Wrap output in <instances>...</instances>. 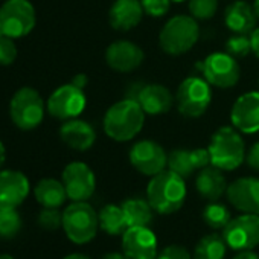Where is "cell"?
Segmentation results:
<instances>
[{"label": "cell", "instance_id": "cell-1", "mask_svg": "<svg viewBox=\"0 0 259 259\" xmlns=\"http://www.w3.org/2000/svg\"><path fill=\"white\" fill-rule=\"evenodd\" d=\"M145 116V111L136 99L125 98L105 111L102 120L104 132L116 142L133 141L142 132Z\"/></svg>", "mask_w": 259, "mask_h": 259}, {"label": "cell", "instance_id": "cell-2", "mask_svg": "<svg viewBox=\"0 0 259 259\" xmlns=\"http://www.w3.org/2000/svg\"><path fill=\"white\" fill-rule=\"evenodd\" d=\"M147 197L154 212L169 215L182 209L186 200V183L182 176L165 169L151 177L147 186Z\"/></svg>", "mask_w": 259, "mask_h": 259}, {"label": "cell", "instance_id": "cell-3", "mask_svg": "<svg viewBox=\"0 0 259 259\" xmlns=\"http://www.w3.org/2000/svg\"><path fill=\"white\" fill-rule=\"evenodd\" d=\"M210 165L221 171L238 169L245 160V144L235 126H221L212 135L209 147Z\"/></svg>", "mask_w": 259, "mask_h": 259}, {"label": "cell", "instance_id": "cell-4", "mask_svg": "<svg viewBox=\"0 0 259 259\" xmlns=\"http://www.w3.org/2000/svg\"><path fill=\"white\" fill-rule=\"evenodd\" d=\"M200 38V28L192 16H174L159 34L160 49L172 57L189 52Z\"/></svg>", "mask_w": 259, "mask_h": 259}, {"label": "cell", "instance_id": "cell-5", "mask_svg": "<svg viewBox=\"0 0 259 259\" xmlns=\"http://www.w3.org/2000/svg\"><path fill=\"white\" fill-rule=\"evenodd\" d=\"M99 217L87 201H73L63 212V229L75 244L90 242L98 232Z\"/></svg>", "mask_w": 259, "mask_h": 259}, {"label": "cell", "instance_id": "cell-6", "mask_svg": "<svg viewBox=\"0 0 259 259\" xmlns=\"http://www.w3.org/2000/svg\"><path fill=\"white\" fill-rule=\"evenodd\" d=\"M176 102L182 116L189 119L200 117L212 102V85L204 78L188 76L177 89Z\"/></svg>", "mask_w": 259, "mask_h": 259}, {"label": "cell", "instance_id": "cell-7", "mask_svg": "<svg viewBox=\"0 0 259 259\" xmlns=\"http://www.w3.org/2000/svg\"><path fill=\"white\" fill-rule=\"evenodd\" d=\"M10 113L16 126L20 130H34L45 117V102L37 90L23 87L13 96Z\"/></svg>", "mask_w": 259, "mask_h": 259}, {"label": "cell", "instance_id": "cell-8", "mask_svg": "<svg viewBox=\"0 0 259 259\" xmlns=\"http://www.w3.org/2000/svg\"><path fill=\"white\" fill-rule=\"evenodd\" d=\"M198 69L203 78L218 89H230L238 84L241 76L239 64L236 58L227 52H213L198 63Z\"/></svg>", "mask_w": 259, "mask_h": 259}, {"label": "cell", "instance_id": "cell-9", "mask_svg": "<svg viewBox=\"0 0 259 259\" xmlns=\"http://www.w3.org/2000/svg\"><path fill=\"white\" fill-rule=\"evenodd\" d=\"M0 25L5 35L22 38L35 26V10L29 0H7L0 8Z\"/></svg>", "mask_w": 259, "mask_h": 259}, {"label": "cell", "instance_id": "cell-10", "mask_svg": "<svg viewBox=\"0 0 259 259\" xmlns=\"http://www.w3.org/2000/svg\"><path fill=\"white\" fill-rule=\"evenodd\" d=\"M223 238L232 250H251L259 244V215L244 213L229 221Z\"/></svg>", "mask_w": 259, "mask_h": 259}, {"label": "cell", "instance_id": "cell-11", "mask_svg": "<svg viewBox=\"0 0 259 259\" xmlns=\"http://www.w3.org/2000/svg\"><path fill=\"white\" fill-rule=\"evenodd\" d=\"M87 105V98L84 89L75 85L73 82L58 87L48 99V111L51 116L69 120L78 117Z\"/></svg>", "mask_w": 259, "mask_h": 259}, {"label": "cell", "instance_id": "cell-12", "mask_svg": "<svg viewBox=\"0 0 259 259\" xmlns=\"http://www.w3.org/2000/svg\"><path fill=\"white\" fill-rule=\"evenodd\" d=\"M132 166L142 176L154 177L168 166V154L163 147L154 141H139L128 153Z\"/></svg>", "mask_w": 259, "mask_h": 259}, {"label": "cell", "instance_id": "cell-13", "mask_svg": "<svg viewBox=\"0 0 259 259\" xmlns=\"http://www.w3.org/2000/svg\"><path fill=\"white\" fill-rule=\"evenodd\" d=\"M63 185L67 198L72 201H87L96 189V177L89 165L72 162L63 171Z\"/></svg>", "mask_w": 259, "mask_h": 259}, {"label": "cell", "instance_id": "cell-14", "mask_svg": "<svg viewBox=\"0 0 259 259\" xmlns=\"http://www.w3.org/2000/svg\"><path fill=\"white\" fill-rule=\"evenodd\" d=\"M122 251L126 259H156L157 238L148 226L128 227L122 235Z\"/></svg>", "mask_w": 259, "mask_h": 259}, {"label": "cell", "instance_id": "cell-15", "mask_svg": "<svg viewBox=\"0 0 259 259\" xmlns=\"http://www.w3.org/2000/svg\"><path fill=\"white\" fill-rule=\"evenodd\" d=\"M145 60V54L141 46L128 40H117L111 43L105 51L107 66L119 73L135 72Z\"/></svg>", "mask_w": 259, "mask_h": 259}, {"label": "cell", "instance_id": "cell-16", "mask_svg": "<svg viewBox=\"0 0 259 259\" xmlns=\"http://www.w3.org/2000/svg\"><path fill=\"white\" fill-rule=\"evenodd\" d=\"M230 122L239 133L253 135L259 132V92H247L235 101L230 110Z\"/></svg>", "mask_w": 259, "mask_h": 259}, {"label": "cell", "instance_id": "cell-17", "mask_svg": "<svg viewBox=\"0 0 259 259\" xmlns=\"http://www.w3.org/2000/svg\"><path fill=\"white\" fill-rule=\"evenodd\" d=\"M229 203L242 213L259 215V179L241 177L227 186Z\"/></svg>", "mask_w": 259, "mask_h": 259}, {"label": "cell", "instance_id": "cell-18", "mask_svg": "<svg viewBox=\"0 0 259 259\" xmlns=\"http://www.w3.org/2000/svg\"><path fill=\"white\" fill-rule=\"evenodd\" d=\"M29 195V180L20 171L0 172V209H17Z\"/></svg>", "mask_w": 259, "mask_h": 259}, {"label": "cell", "instance_id": "cell-19", "mask_svg": "<svg viewBox=\"0 0 259 259\" xmlns=\"http://www.w3.org/2000/svg\"><path fill=\"white\" fill-rule=\"evenodd\" d=\"M210 163L207 148H177L168 154V168L183 179L191 177L195 171L203 169Z\"/></svg>", "mask_w": 259, "mask_h": 259}, {"label": "cell", "instance_id": "cell-20", "mask_svg": "<svg viewBox=\"0 0 259 259\" xmlns=\"http://www.w3.org/2000/svg\"><path fill=\"white\" fill-rule=\"evenodd\" d=\"M144 14L141 0H116L108 11V22L113 29L126 32L141 23Z\"/></svg>", "mask_w": 259, "mask_h": 259}, {"label": "cell", "instance_id": "cell-21", "mask_svg": "<svg viewBox=\"0 0 259 259\" xmlns=\"http://www.w3.org/2000/svg\"><path fill=\"white\" fill-rule=\"evenodd\" d=\"M136 101L141 104L145 114L159 116L171 110L176 98L172 96L171 90L162 84H145L142 85Z\"/></svg>", "mask_w": 259, "mask_h": 259}, {"label": "cell", "instance_id": "cell-22", "mask_svg": "<svg viewBox=\"0 0 259 259\" xmlns=\"http://www.w3.org/2000/svg\"><path fill=\"white\" fill-rule=\"evenodd\" d=\"M61 141L75 151H87L96 141L93 126L81 119H69L60 128Z\"/></svg>", "mask_w": 259, "mask_h": 259}, {"label": "cell", "instance_id": "cell-23", "mask_svg": "<svg viewBox=\"0 0 259 259\" xmlns=\"http://www.w3.org/2000/svg\"><path fill=\"white\" fill-rule=\"evenodd\" d=\"M256 13L244 0H236L224 11V23L232 34H251L256 28Z\"/></svg>", "mask_w": 259, "mask_h": 259}, {"label": "cell", "instance_id": "cell-24", "mask_svg": "<svg viewBox=\"0 0 259 259\" xmlns=\"http://www.w3.org/2000/svg\"><path fill=\"white\" fill-rule=\"evenodd\" d=\"M227 182L226 177L223 176L221 169L215 166H204L200 169L197 179H195V188L198 194L209 200V201H218L227 191Z\"/></svg>", "mask_w": 259, "mask_h": 259}, {"label": "cell", "instance_id": "cell-25", "mask_svg": "<svg viewBox=\"0 0 259 259\" xmlns=\"http://www.w3.org/2000/svg\"><path fill=\"white\" fill-rule=\"evenodd\" d=\"M37 201L43 207H60L67 198L66 188L63 182L55 179H43L37 183L34 189Z\"/></svg>", "mask_w": 259, "mask_h": 259}, {"label": "cell", "instance_id": "cell-26", "mask_svg": "<svg viewBox=\"0 0 259 259\" xmlns=\"http://www.w3.org/2000/svg\"><path fill=\"white\" fill-rule=\"evenodd\" d=\"M126 224L128 227H135V226H150L153 221V206L150 204L148 200L144 198H128L122 204Z\"/></svg>", "mask_w": 259, "mask_h": 259}, {"label": "cell", "instance_id": "cell-27", "mask_svg": "<svg viewBox=\"0 0 259 259\" xmlns=\"http://www.w3.org/2000/svg\"><path fill=\"white\" fill-rule=\"evenodd\" d=\"M98 217H99V227L108 235H113V236L123 235V232L128 229L122 206L107 204L99 210Z\"/></svg>", "mask_w": 259, "mask_h": 259}, {"label": "cell", "instance_id": "cell-28", "mask_svg": "<svg viewBox=\"0 0 259 259\" xmlns=\"http://www.w3.org/2000/svg\"><path fill=\"white\" fill-rule=\"evenodd\" d=\"M227 244L223 238V235L210 233L200 239V242L195 245L194 257L195 259H224L226 256Z\"/></svg>", "mask_w": 259, "mask_h": 259}, {"label": "cell", "instance_id": "cell-29", "mask_svg": "<svg viewBox=\"0 0 259 259\" xmlns=\"http://www.w3.org/2000/svg\"><path fill=\"white\" fill-rule=\"evenodd\" d=\"M203 220L209 227L218 230V229H224L232 218H230V210L227 209V206L212 201L204 207Z\"/></svg>", "mask_w": 259, "mask_h": 259}, {"label": "cell", "instance_id": "cell-30", "mask_svg": "<svg viewBox=\"0 0 259 259\" xmlns=\"http://www.w3.org/2000/svg\"><path fill=\"white\" fill-rule=\"evenodd\" d=\"M22 229V218L16 209H0V238H14Z\"/></svg>", "mask_w": 259, "mask_h": 259}, {"label": "cell", "instance_id": "cell-31", "mask_svg": "<svg viewBox=\"0 0 259 259\" xmlns=\"http://www.w3.org/2000/svg\"><path fill=\"white\" fill-rule=\"evenodd\" d=\"M226 52L235 58H245L251 52V41L250 37L245 34H233L226 41Z\"/></svg>", "mask_w": 259, "mask_h": 259}, {"label": "cell", "instance_id": "cell-32", "mask_svg": "<svg viewBox=\"0 0 259 259\" xmlns=\"http://www.w3.org/2000/svg\"><path fill=\"white\" fill-rule=\"evenodd\" d=\"M218 11V0H189V13L195 20H209Z\"/></svg>", "mask_w": 259, "mask_h": 259}, {"label": "cell", "instance_id": "cell-33", "mask_svg": "<svg viewBox=\"0 0 259 259\" xmlns=\"http://www.w3.org/2000/svg\"><path fill=\"white\" fill-rule=\"evenodd\" d=\"M38 224L46 230H57L63 226V213L58 207H45L38 215Z\"/></svg>", "mask_w": 259, "mask_h": 259}, {"label": "cell", "instance_id": "cell-34", "mask_svg": "<svg viewBox=\"0 0 259 259\" xmlns=\"http://www.w3.org/2000/svg\"><path fill=\"white\" fill-rule=\"evenodd\" d=\"M171 2L172 0H141L145 14L156 17V19L163 17L169 13Z\"/></svg>", "mask_w": 259, "mask_h": 259}, {"label": "cell", "instance_id": "cell-35", "mask_svg": "<svg viewBox=\"0 0 259 259\" xmlns=\"http://www.w3.org/2000/svg\"><path fill=\"white\" fill-rule=\"evenodd\" d=\"M17 58V48L11 37H0V66H10Z\"/></svg>", "mask_w": 259, "mask_h": 259}, {"label": "cell", "instance_id": "cell-36", "mask_svg": "<svg viewBox=\"0 0 259 259\" xmlns=\"http://www.w3.org/2000/svg\"><path fill=\"white\" fill-rule=\"evenodd\" d=\"M156 259H191V254L185 247L172 244L165 247Z\"/></svg>", "mask_w": 259, "mask_h": 259}, {"label": "cell", "instance_id": "cell-37", "mask_svg": "<svg viewBox=\"0 0 259 259\" xmlns=\"http://www.w3.org/2000/svg\"><path fill=\"white\" fill-rule=\"evenodd\" d=\"M245 160H247V165L251 169L259 172V141L251 145V148L248 150V153L245 156Z\"/></svg>", "mask_w": 259, "mask_h": 259}, {"label": "cell", "instance_id": "cell-38", "mask_svg": "<svg viewBox=\"0 0 259 259\" xmlns=\"http://www.w3.org/2000/svg\"><path fill=\"white\" fill-rule=\"evenodd\" d=\"M250 41H251V52L259 58V28H256L250 34Z\"/></svg>", "mask_w": 259, "mask_h": 259}, {"label": "cell", "instance_id": "cell-39", "mask_svg": "<svg viewBox=\"0 0 259 259\" xmlns=\"http://www.w3.org/2000/svg\"><path fill=\"white\" fill-rule=\"evenodd\" d=\"M233 259H259V256L251 250H242V251H238L233 256Z\"/></svg>", "mask_w": 259, "mask_h": 259}, {"label": "cell", "instance_id": "cell-40", "mask_svg": "<svg viewBox=\"0 0 259 259\" xmlns=\"http://www.w3.org/2000/svg\"><path fill=\"white\" fill-rule=\"evenodd\" d=\"M87 81H89V79H87V76H85V75H82V73H79V75H76V76L73 78V81H72V82H73L75 85H78V87L84 89V87L87 85Z\"/></svg>", "mask_w": 259, "mask_h": 259}, {"label": "cell", "instance_id": "cell-41", "mask_svg": "<svg viewBox=\"0 0 259 259\" xmlns=\"http://www.w3.org/2000/svg\"><path fill=\"white\" fill-rule=\"evenodd\" d=\"M101 259H126V256L123 253H117V251H110L107 254H104Z\"/></svg>", "mask_w": 259, "mask_h": 259}, {"label": "cell", "instance_id": "cell-42", "mask_svg": "<svg viewBox=\"0 0 259 259\" xmlns=\"http://www.w3.org/2000/svg\"><path fill=\"white\" fill-rule=\"evenodd\" d=\"M5 157H7V150H5V145L0 141V166L5 163Z\"/></svg>", "mask_w": 259, "mask_h": 259}, {"label": "cell", "instance_id": "cell-43", "mask_svg": "<svg viewBox=\"0 0 259 259\" xmlns=\"http://www.w3.org/2000/svg\"><path fill=\"white\" fill-rule=\"evenodd\" d=\"M63 259H90V257L85 256V254H81V253H72V254H67Z\"/></svg>", "mask_w": 259, "mask_h": 259}, {"label": "cell", "instance_id": "cell-44", "mask_svg": "<svg viewBox=\"0 0 259 259\" xmlns=\"http://www.w3.org/2000/svg\"><path fill=\"white\" fill-rule=\"evenodd\" d=\"M253 8H254L256 17H257V20H259V0H254V4H253Z\"/></svg>", "mask_w": 259, "mask_h": 259}, {"label": "cell", "instance_id": "cell-45", "mask_svg": "<svg viewBox=\"0 0 259 259\" xmlns=\"http://www.w3.org/2000/svg\"><path fill=\"white\" fill-rule=\"evenodd\" d=\"M0 259H14L11 254H0Z\"/></svg>", "mask_w": 259, "mask_h": 259}, {"label": "cell", "instance_id": "cell-46", "mask_svg": "<svg viewBox=\"0 0 259 259\" xmlns=\"http://www.w3.org/2000/svg\"><path fill=\"white\" fill-rule=\"evenodd\" d=\"M0 37H5V31H4L2 25H0Z\"/></svg>", "mask_w": 259, "mask_h": 259}, {"label": "cell", "instance_id": "cell-47", "mask_svg": "<svg viewBox=\"0 0 259 259\" xmlns=\"http://www.w3.org/2000/svg\"><path fill=\"white\" fill-rule=\"evenodd\" d=\"M172 2H176V4H182V2H185V0H172Z\"/></svg>", "mask_w": 259, "mask_h": 259}]
</instances>
